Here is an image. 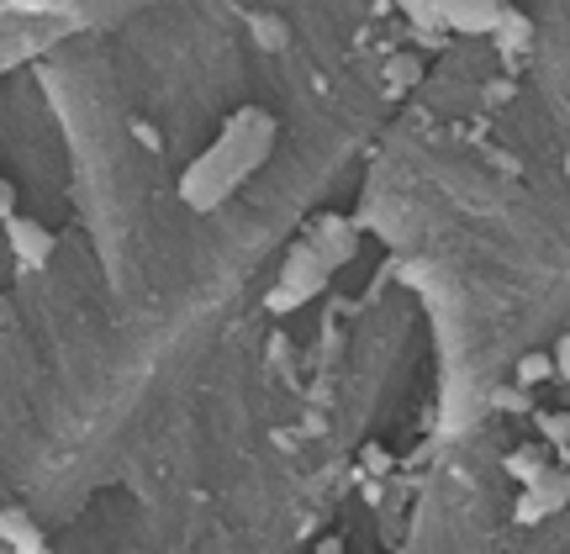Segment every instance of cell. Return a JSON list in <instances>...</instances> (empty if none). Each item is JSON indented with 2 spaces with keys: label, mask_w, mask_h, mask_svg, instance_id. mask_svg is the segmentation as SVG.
I'll return each mask as SVG.
<instances>
[{
  "label": "cell",
  "mask_w": 570,
  "mask_h": 554,
  "mask_svg": "<svg viewBox=\"0 0 570 554\" xmlns=\"http://www.w3.org/2000/svg\"><path fill=\"white\" fill-rule=\"evenodd\" d=\"M270 149H275V117L259 112V106H244L238 117H228L222 138L180 175V201H185L191 211L222 206V201L233 196L248 175L270 158Z\"/></svg>",
  "instance_id": "cell-1"
},
{
  "label": "cell",
  "mask_w": 570,
  "mask_h": 554,
  "mask_svg": "<svg viewBox=\"0 0 570 554\" xmlns=\"http://www.w3.org/2000/svg\"><path fill=\"white\" fill-rule=\"evenodd\" d=\"M327 259L318 254V243L312 237H301V243H290V254H285L281 265V280H275V291L264 296V307L270 312H296V307H307L318 291L327 285Z\"/></svg>",
  "instance_id": "cell-2"
},
{
  "label": "cell",
  "mask_w": 570,
  "mask_h": 554,
  "mask_svg": "<svg viewBox=\"0 0 570 554\" xmlns=\"http://www.w3.org/2000/svg\"><path fill=\"white\" fill-rule=\"evenodd\" d=\"M566 502H570V475L549 471L523 486V497L513 502V523H518V528H533V523H544L549 513H560Z\"/></svg>",
  "instance_id": "cell-3"
},
{
  "label": "cell",
  "mask_w": 570,
  "mask_h": 554,
  "mask_svg": "<svg viewBox=\"0 0 570 554\" xmlns=\"http://www.w3.org/2000/svg\"><path fill=\"white\" fill-rule=\"evenodd\" d=\"M5 228V243H11V254H16V265L22 270H42L48 259H53V233L42 228V222H33V217H11V222H0Z\"/></svg>",
  "instance_id": "cell-4"
},
{
  "label": "cell",
  "mask_w": 570,
  "mask_h": 554,
  "mask_svg": "<svg viewBox=\"0 0 570 554\" xmlns=\"http://www.w3.org/2000/svg\"><path fill=\"white\" fill-rule=\"evenodd\" d=\"M307 237L318 243V254L327 259V270L349 265V259H354V248H360V233H354V222H349V217H338V211L318 217V228H312Z\"/></svg>",
  "instance_id": "cell-5"
},
{
  "label": "cell",
  "mask_w": 570,
  "mask_h": 554,
  "mask_svg": "<svg viewBox=\"0 0 570 554\" xmlns=\"http://www.w3.org/2000/svg\"><path fill=\"white\" fill-rule=\"evenodd\" d=\"M439 22L459 27V33H496L502 22V5L496 0H433Z\"/></svg>",
  "instance_id": "cell-6"
},
{
  "label": "cell",
  "mask_w": 570,
  "mask_h": 554,
  "mask_svg": "<svg viewBox=\"0 0 570 554\" xmlns=\"http://www.w3.org/2000/svg\"><path fill=\"white\" fill-rule=\"evenodd\" d=\"M0 544L5 550H42L48 539H42V528L33 523L27 507H0Z\"/></svg>",
  "instance_id": "cell-7"
},
{
  "label": "cell",
  "mask_w": 570,
  "mask_h": 554,
  "mask_svg": "<svg viewBox=\"0 0 570 554\" xmlns=\"http://www.w3.org/2000/svg\"><path fill=\"white\" fill-rule=\"evenodd\" d=\"M507 475L518 480V486H529L539 475H549V454H544V443H523V449H513L507 454Z\"/></svg>",
  "instance_id": "cell-8"
},
{
  "label": "cell",
  "mask_w": 570,
  "mask_h": 554,
  "mask_svg": "<svg viewBox=\"0 0 570 554\" xmlns=\"http://www.w3.org/2000/svg\"><path fill=\"white\" fill-rule=\"evenodd\" d=\"M248 33H254V42H259V48H270V53H275V48H285V22H281V16H270V11L248 16Z\"/></svg>",
  "instance_id": "cell-9"
},
{
  "label": "cell",
  "mask_w": 570,
  "mask_h": 554,
  "mask_svg": "<svg viewBox=\"0 0 570 554\" xmlns=\"http://www.w3.org/2000/svg\"><path fill=\"white\" fill-rule=\"evenodd\" d=\"M560 375V364L549 355H523L518 359V386H544V381H555Z\"/></svg>",
  "instance_id": "cell-10"
},
{
  "label": "cell",
  "mask_w": 570,
  "mask_h": 554,
  "mask_svg": "<svg viewBox=\"0 0 570 554\" xmlns=\"http://www.w3.org/2000/svg\"><path fill=\"white\" fill-rule=\"evenodd\" d=\"M533 423H539L544 443H555V449L570 443V412H533Z\"/></svg>",
  "instance_id": "cell-11"
},
{
  "label": "cell",
  "mask_w": 570,
  "mask_h": 554,
  "mask_svg": "<svg viewBox=\"0 0 570 554\" xmlns=\"http://www.w3.org/2000/svg\"><path fill=\"white\" fill-rule=\"evenodd\" d=\"M391 5H402L412 22H439V11H433V0H391Z\"/></svg>",
  "instance_id": "cell-12"
},
{
  "label": "cell",
  "mask_w": 570,
  "mask_h": 554,
  "mask_svg": "<svg viewBox=\"0 0 570 554\" xmlns=\"http://www.w3.org/2000/svg\"><path fill=\"white\" fill-rule=\"evenodd\" d=\"M491 401H496V412H529V396H523V386H518V391H496Z\"/></svg>",
  "instance_id": "cell-13"
},
{
  "label": "cell",
  "mask_w": 570,
  "mask_h": 554,
  "mask_svg": "<svg viewBox=\"0 0 570 554\" xmlns=\"http://www.w3.org/2000/svg\"><path fill=\"white\" fill-rule=\"evenodd\" d=\"M11 217H16V185L0 175V222H11Z\"/></svg>",
  "instance_id": "cell-14"
},
{
  "label": "cell",
  "mask_w": 570,
  "mask_h": 554,
  "mask_svg": "<svg viewBox=\"0 0 570 554\" xmlns=\"http://www.w3.org/2000/svg\"><path fill=\"white\" fill-rule=\"evenodd\" d=\"M132 138H138V143H143L148 154H159V132H154L148 121H132Z\"/></svg>",
  "instance_id": "cell-15"
},
{
  "label": "cell",
  "mask_w": 570,
  "mask_h": 554,
  "mask_svg": "<svg viewBox=\"0 0 570 554\" xmlns=\"http://www.w3.org/2000/svg\"><path fill=\"white\" fill-rule=\"evenodd\" d=\"M5 5H16V11H53V0H5Z\"/></svg>",
  "instance_id": "cell-16"
},
{
  "label": "cell",
  "mask_w": 570,
  "mask_h": 554,
  "mask_svg": "<svg viewBox=\"0 0 570 554\" xmlns=\"http://www.w3.org/2000/svg\"><path fill=\"white\" fill-rule=\"evenodd\" d=\"M555 364H560V375H570V338H560V349H555Z\"/></svg>",
  "instance_id": "cell-17"
},
{
  "label": "cell",
  "mask_w": 570,
  "mask_h": 554,
  "mask_svg": "<svg viewBox=\"0 0 570 554\" xmlns=\"http://www.w3.org/2000/svg\"><path fill=\"white\" fill-rule=\"evenodd\" d=\"M312 554H344V539L333 533V539H323V544H318V550H312Z\"/></svg>",
  "instance_id": "cell-18"
},
{
  "label": "cell",
  "mask_w": 570,
  "mask_h": 554,
  "mask_svg": "<svg viewBox=\"0 0 570 554\" xmlns=\"http://www.w3.org/2000/svg\"><path fill=\"white\" fill-rule=\"evenodd\" d=\"M11 554H53V550H48V544H42V550H11Z\"/></svg>",
  "instance_id": "cell-19"
}]
</instances>
